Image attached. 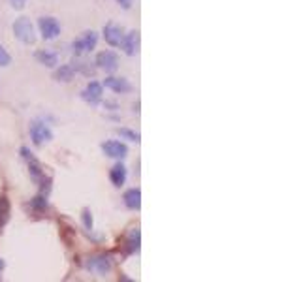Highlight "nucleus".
I'll use <instances>...</instances> for the list:
<instances>
[{
    "label": "nucleus",
    "instance_id": "1",
    "mask_svg": "<svg viewBox=\"0 0 301 282\" xmlns=\"http://www.w3.org/2000/svg\"><path fill=\"white\" fill-rule=\"evenodd\" d=\"M13 34L17 38L19 42L26 43V45H32L36 42V32H34V25L31 23V19L26 17H19L15 23H13Z\"/></svg>",
    "mask_w": 301,
    "mask_h": 282
},
{
    "label": "nucleus",
    "instance_id": "2",
    "mask_svg": "<svg viewBox=\"0 0 301 282\" xmlns=\"http://www.w3.org/2000/svg\"><path fill=\"white\" fill-rule=\"evenodd\" d=\"M98 43V34L94 31H87L83 32L77 40L72 42V49H74L75 55H81V53H91Z\"/></svg>",
    "mask_w": 301,
    "mask_h": 282
},
{
    "label": "nucleus",
    "instance_id": "3",
    "mask_svg": "<svg viewBox=\"0 0 301 282\" xmlns=\"http://www.w3.org/2000/svg\"><path fill=\"white\" fill-rule=\"evenodd\" d=\"M113 267L111 264V258L105 256V254H96V256H91L87 260V269L92 271V273H96V275L104 276L107 275Z\"/></svg>",
    "mask_w": 301,
    "mask_h": 282
},
{
    "label": "nucleus",
    "instance_id": "4",
    "mask_svg": "<svg viewBox=\"0 0 301 282\" xmlns=\"http://www.w3.org/2000/svg\"><path fill=\"white\" fill-rule=\"evenodd\" d=\"M38 29L43 40H55L61 34V23L55 17H40L38 19Z\"/></svg>",
    "mask_w": 301,
    "mask_h": 282
},
{
    "label": "nucleus",
    "instance_id": "5",
    "mask_svg": "<svg viewBox=\"0 0 301 282\" xmlns=\"http://www.w3.org/2000/svg\"><path fill=\"white\" fill-rule=\"evenodd\" d=\"M31 137L32 141H34V145H43V143H47V141L53 139V132H51V128L47 126L45 123H34L31 126Z\"/></svg>",
    "mask_w": 301,
    "mask_h": 282
},
{
    "label": "nucleus",
    "instance_id": "6",
    "mask_svg": "<svg viewBox=\"0 0 301 282\" xmlns=\"http://www.w3.org/2000/svg\"><path fill=\"white\" fill-rule=\"evenodd\" d=\"M96 66L104 72H115L119 68V57L115 51H102L96 55Z\"/></svg>",
    "mask_w": 301,
    "mask_h": 282
},
{
    "label": "nucleus",
    "instance_id": "7",
    "mask_svg": "<svg viewBox=\"0 0 301 282\" xmlns=\"http://www.w3.org/2000/svg\"><path fill=\"white\" fill-rule=\"evenodd\" d=\"M102 151L110 158H124L128 154V147L124 145L123 141H117V139H110L105 141V143H102Z\"/></svg>",
    "mask_w": 301,
    "mask_h": 282
},
{
    "label": "nucleus",
    "instance_id": "8",
    "mask_svg": "<svg viewBox=\"0 0 301 282\" xmlns=\"http://www.w3.org/2000/svg\"><path fill=\"white\" fill-rule=\"evenodd\" d=\"M102 94H104V85L98 83V81H91V83L85 87V91L81 92V98L94 105L102 100Z\"/></svg>",
    "mask_w": 301,
    "mask_h": 282
},
{
    "label": "nucleus",
    "instance_id": "9",
    "mask_svg": "<svg viewBox=\"0 0 301 282\" xmlns=\"http://www.w3.org/2000/svg\"><path fill=\"white\" fill-rule=\"evenodd\" d=\"M102 85L105 87V89H110V91H113L115 94H126V92L132 91V85H130L128 79H124V77H105L104 83Z\"/></svg>",
    "mask_w": 301,
    "mask_h": 282
},
{
    "label": "nucleus",
    "instance_id": "10",
    "mask_svg": "<svg viewBox=\"0 0 301 282\" xmlns=\"http://www.w3.org/2000/svg\"><path fill=\"white\" fill-rule=\"evenodd\" d=\"M123 38H124V34L121 26L113 25V23L104 26V40H105V43H110L111 47H121Z\"/></svg>",
    "mask_w": 301,
    "mask_h": 282
},
{
    "label": "nucleus",
    "instance_id": "11",
    "mask_svg": "<svg viewBox=\"0 0 301 282\" xmlns=\"http://www.w3.org/2000/svg\"><path fill=\"white\" fill-rule=\"evenodd\" d=\"M121 47H123V51L128 57H134L135 53L140 51V32L132 31V32H128V34H124Z\"/></svg>",
    "mask_w": 301,
    "mask_h": 282
},
{
    "label": "nucleus",
    "instance_id": "12",
    "mask_svg": "<svg viewBox=\"0 0 301 282\" xmlns=\"http://www.w3.org/2000/svg\"><path fill=\"white\" fill-rule=\"evenodd\" d=\"M126 177H128V170L124 164H115V166L110 170V181L113 183V186L121 188L124 183H126Z\"/></svg>",
    "mask_w": 301,
    "mask_h": 282
},
{
    "label": "nucleus",
    "instance_id": "13",
    "mask_svg": "<svg viewBox=\"0 0 301 282\" xmlns=\"http://www.w3.org/2000/svg\"><path fill=\"white\" fill-rule=\"evenodd\" d=\"M123 200H124V205L128 209L138 211V209L142 207V192H140V188H130V190H126Z\"/></svg>",
    "mask_w": 301,
    "mask_h": 282
},
{
    "label": "nucleus",
    "instance_id": "14",
    "mask_svg": "<svg viewBox=\"0 0 301 282\" xmlns=\"http://www.w3.org/2000/svg\"><path fill=\"white\" fill-rule=\"evenodd\" d=\"M34 57H36V61L45 68L59 66V57H57V53H53V51H45V49L36 51V55Z\"/></svg>",
    "mask_w": 301,
    "mask_h": 282
},
{
    "label": "nucleus",
    "instance_id": "15",
    "mask_svg": "<svg viewBox=\"0 0 301 282\" xmlns=\"http://www.w3.org/2000/svg\"><path fill=\"white\" fill-rule=\"evenodd\" d=\"M124 250L128 252V254H134V252L140 250V230H138V228H134V230L128 233L126 243H124Z\"/></svg>",
    "mask_w": 301,
    "mask_h": 282
},
{
    "label": "nucleus",
    "instance_id": "16",
    "mask_svg": "<svg viewBox=\"0 0 301 282\" xmlns=\"http://www.w3.org/2000/svg\"><path fill=\"white\" fill-rule=\"evenodd\" d=\"M74 74H75V68L72 64H62L61 68L55 70V79L62 81V83H68V81L74 79Z\"/></svg>",
    "mask_w": 301,
    "mask_h": 282
},
{
    "label": "nucleus",
    "instance_id": "17",
    "mask_svg": "<svg viewBox=\"0 0 301 282\" xmlns=\"http://www.w3.org/2000/svg\"><path fill=\"white\" fill-rule=\"evenodd\" d=\"M8 220H10V202L6 196H0V228L6 226Z\"/></svg>",
    "mask_w": 301,
    "mask_h": 282
},
{
    "label": "nucleus",
    "instance_id": "18",
    "mask_svg": "<svg viewBox=\"0 0 301 282\" xmlns=\"http://www.w3.org/2000/svg\"><path fill=\"white\" fill-rule=\"evenodd\" d=\"M117 134L121 135V137H124V139H128V141H140V134L138 132H134V130H128V128H119L117 130Z\"/></svg>",
    "mask_w": 301,
    "mask_h": 282
},
{
    "label": "nucleus",
    "instance_id": "19",
    "mask_svg": "<svg viewBox=\"0 0 301 282\" xmlns=\"http://www.w3.org/2000/svg\"><path fill=\"white\" fill-rule=\"evenodd\" d=\"M10 62H12V57H10V53H8V51L4 49L2 45H0V66L4 68V66H8Z\"/></svg>",
    "mask_w": 301,
    "mask_h": 282
},
{
    "label": "nucleus",
    "instance_id": "20",
    "mask_svg": "<svg viewBox=\"0 0 301 282\" xmlns=\"http://www.w3.org/2000/svg\"><path fill=\"white\" fill-rule=\"evenodd\" d=\"M32 207L38 209V211H43V209H47V202H45V198L38 196L32 200Z\"/></svg>",
    "mask_w": 301,
    "mask_h": 282
},
{
    "label": "nucleus",
    "instance_id": "21",
    "mask_svg": "<svg viewBox=\"0 0 301 282\" xmlns=\"http://www.w3.org/2000/svg\"><path fill=\"white\" fill-rule=\"evenodd\" d=\"M83 224H85V228L87 230H92V226H94V222H92V215H91V211L89 209H85L83 211Z\"/></svg>",
    "mask_w": 301,
    "mask_h": 282
},
{
    "label": "nucleus",
    "instance_id": "22",
    "mask_svg": "<svg viewBox=\"0 0 301 282\" xmlns=\"http://www.w3.org/2000/svg\"><path fill=\"white\" fill-rule=\"evenodd\" d=\"M10 4H12L15 10H23L26 6V0H10Z\"/></svg>",
    "mask_w": 301,
    "mask_h": 282
},
{
    "label": "nucleus",
    "instance_id": "23",
    "mask_svg": "<svg viewBox=\"0 0 301 282\" xmlns=\"http://www.w3.org/2000/svg\"><path fill=\"white\" fill-rule=\"evenodd\" d=\"M132 2H134V0H117V4L121 8H124V10H130V8H132Z\"/></svg>",
    "mask_w": 301,
    "mask_h": 282
},
{
    "label": "nucleus",
    "instance_id": "24",
    "mask_svg": "<svg viewBox=\"0 0 301 282\" xmlns=\"http://www.w3.org/2000/svg\"><path fill=\"white\" fill-rule=\"evenodd\" d=\"M2 269H4V260H0V273H2Z\"/></svg>",
    "mask_w": 301,
    "mask_h": 282
}]
</instances>
